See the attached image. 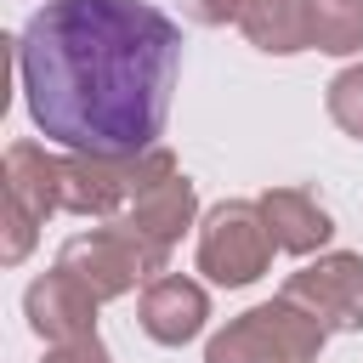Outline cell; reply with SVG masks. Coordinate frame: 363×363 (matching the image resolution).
<instances>
[{
	"label": "cell",
	"instance_id": "cell-4",
	"mask_svg": "<svg viewBox=\"0 0 363 363\" xmlns=\"http://www.w3.org/2000/svg\"><path fill=\"white\" fill-rule=\"evenodd\" d=\"M57 267H62L74 284H85L96 301H119V295H130L136 284L164 278V272H170V255L153 250V244H142L130 227L102 221V227L74 233V238L57 250Z\"/></svg>",
	"mask_w": 363,
	"mask_h": 363
},
{
	"label": "cell",
	"instance_id": "cell-17",
	"mask_svg": "<svg viewBox=\"0 0 363 363\" xmlns=\"http://www.w3.org/2000/svg\"><path fill=\"white\" fill-rule=\"evenodd\" d=\"M176 11H182L193 28H221V23H238V0H176Z\"/></svg>",
	"mask_w": 363,
	"mask_h": 363
},
{
	"label": "cell",
	"instance_id": "cell-3",
	"mask_svg": "<svg viewBox=\"0 0 363 363\" xmlns=\"http://www.w3.org/2000/svg\"><path fill=\"white\" fill-rule=\"evenodd\" d=\"M329 329L295 306L289 295H272L238 318H227L204 340V363H318Z\"/></svg>",
	"mask_w": 363,
	"mask_h": 363
},
{
	"label": "cell",
	"instance_id": "cell-5",
	"mask_svg": "<svg viewBox=\"0 0 363 363\" xmlns=\"http://www.w3.org/2000/svg\"><path fill=\"white\" fill-rule=\"evenodd\" d=\"M272 233L255 199H221L199 221V272L221 289H250L272 267Z\"/></svg>",
	"mask_w": 363,
	"mask_h": 363
},
{
	"label": "cell",
	"instance_id": "cell-7",
	"mask_svg": "<svg viewBox=\"0 0 363 363\" xmlns=\"http://www.w3.org/2000/svg\"><path fill=\"white\" fill-rule=\"evenodd\" d=\"M136 323L153 346H187L204 335L210 323V289L199 278H182V272H164L153 284H142V301H136Z\"/></svg>",
	"mask_w": 363,
	"mask_h": 363
},
{
	"label": "cell",
	"instance_id": "cell-16",
	"mask_svg": "<svg viewBox=\"0 0 363 363\" xmlns=\"http://www.w3.org/2000/svg\"><path fill=\"white\" fill-rule=\"evenodd\" d=\"M40 363H113V352L102 346V335H79V340H57V346H45Z\"/></svg>",
	"mask_w": 363,
	"mask_h": 363
},
{
	"label": "cell",
	"instance_id": "cell-8",
	"mask_svg": "<svg viewBox=\"0 0 363 363\" xmlns=\"http://www.w3.org/2000/svg\"><path fill=\"white\" fill-rule=\"evenodd\" d=\"M96 306H102V301H96L85 284H74L62 267L40 272V278L23 289V318H28V329H34L45 346L96 335Z\"/></svg>",
	"mask_w": 363,
	"mask_h": 363
},
{
	"label": "cell",
	"instance_id": "cell-13",
	"mask_svg": "<svg viewBox=\"0 0 363 363\" xmlns=\"http://www.w3.org/2000/svg\"><path fill=\"white\" fill-rule=\"evenodd\" d=\"M312 51L357 57L363 51V0H312Z\"/></svg>",
	"mask_w": 363,
	"mask_h": 363
},
{
	"label": "cell",
	"instance_id": "cell-11",
	"mask_svg": "<svg viewBox=\"0 0 363 363\" xmlns=\"http://www.w3.org/2000/svg\"><path fill=\"white\" fill-rule=\"evenodd\" d=\"M255 204H261L267 233L284 255H323V244L335 238V216L306 187H267Z\"/></svg>",
	"mask_w": 363,
	"mask_h": 363
},
{
	"label": "cell",
	"instance_id": "cell-2",
	"mask_svg": "<svg viewBox=\"0 0 363 363\" xmlns=\"http://www.w3.org/2000/svg\"><path fill=\"white\" fill-rule=\"evenodd\" d=\"M176 153L170 147H147V153H62V216L79 221H119L147 187H159L164 176H176Z\"/></svg>",
	"mask_w": 363,
	"mask_h": 363
},
{
	"label": "cell",
	"instance_id": "cell-6",
	"mask_svg": "<svg viewBox=\"0 0 363 363\" xmlns=\"http://www.w3.org/2000/svg\"><path fill=\"white\" fill-rule=\"evenodd\" d=\"M278 295L306 306L329 335H363V255L357 250H323L318 261L295 267Z\"/></svg>",
	"mask_w": 363,
	"mask_h": 363
},
{
	"label": "cell",
	"instance_id": "cell-1",
	"mask_svg": "<svg viewBox=\"0 0 363 363\" xmlns=\"http://www.w3.org/2000/svg\"><path fill=\"white\" fill-rule=\"evenodd\" d=\"M34 130L68 153H147L182 79V28L147 0H45L11 40Z\"/></svg>",
	"mask_w": 363,
	"mask_h": 363
},
{
	"label": "cell",
	"instance_id": "cell-15",
	"mask_svg": "<svg viewBox=\"0 0 363 363\" xmlns=\"http://www.w3.org/2000/svg\"><path fill=\"white\" fill-rule=\"evenodd\" d=\"M40 227H45V221H34L28 210L6 204V227H0V261H6V267H23V261H28V250H34V238H40Z\"/></svg>",
	"mask_w": 363,
	"mask_h": 363
},
{
	"label": "cell",
	"instance_id": "cell-14",
	"mask_svg": "<svg viewBox=\"0 0 363 363\" xmlns=\"http://www.w3.org/2000/svg\"><path fill=\"white\" fill-rule=\"evenodd\" d=\"M323 108H329V119H335L352 142H363V62H352V68H340V74L329 79Z\"/></svg>",
	"mask_w": 363,
	"mask_h": 363
},
{
	"label": "cell",
	"instance_id": "cell-12",
	"mask_svg": "<svg viewBox=\"0 0 363 363\" xmlns=\"http://www.w3.org/2000/svg\"><path fill=\"white\" fill-rule=\"evenodd\" d=\"M238 34L267 57L312 51V0H238Z\"/></svg>",
	"mask_w": 363,
	"mask_h": 363
},
{
	"label": "cell",
	"instance_id": "cell-10",
	"mask_svg": "<svg viewBox=\"0 0 363 363\" xmlns=\"http://www.w3.org/2000/svg\"><path fill=\"white\" fill-rule=\"evenodd\" d=\"M0 170H6V204L28 210L34 221L62 216V153H51L45 142H28L23 136V142L6 147Z\"/></svg>",
	"mask_w": 363,
	"mask_h": 363
},
{
	"label": "cell",
	"instance_id": "cell-9",
	"mask_svg": "<svg viewBox=\"0 0 363 363\" xmlns=\"http://www.w3.org/2000/svg\"><path fill=\"white\" fill-rule=\"evenodd\" d=\"M199 221H204V216H199V187H193L182 170L164 176L159 187H147V193L119 216V227H130L142 244H153V250H164V255H170V250L182 244V233L199 227Z\"/></svg>",
	"mask_w": 363,
	"mask_h": 363
}]
</instances>
